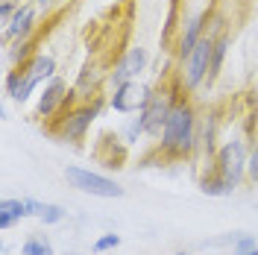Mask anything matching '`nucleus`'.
<instances>
[{"instance_id":"1","label":"nucleus","mask_w":258,"mask_h":255,"mask_svg":"<svg viewBox=\"0 0 258 255\" xmlns=\"http://www.w3.org/2000/svg\"><path fill=\"white\" fill-rule=\"evenodd\" d=\"M161 147L176 153V156H185L191 153L194 147V109L188 103H176L170 114H167V123H164V132H161Z\"/></svg>"},{"instance_id":"2","label":"nucleus","mask_w":258,"mask_h":255,"mask_svg":"<svg viewBox=\"0 0 258 255\" xmlns=\"http://www.w3.org/2000/svg\"><path fill=\"white\" fill-rule=\"evenodd\" d=\"M64 179L82 194H91V197H109V200H117V197H123V188L112 182V179H106V176L100 173H91V170H82V167H68L64 170Z\"/></svg>"},{"instance_id":"3","label":"nucleus","mask_w":258,"mask_h":255,"mask_svg":"<svg viewBox=\"0 0 258 255\" xmlns=\"http://www.w3.org/2000/svg\"><path fill=\"white\" fill-rule=\"evenodd\" d=\"M246 153H243V144L241 141H229L220 147V153H217V164H220V176H223L226 182L232 185V191L241 185L243 179V170H246Z\"/></svg>"},{"instance_id":"4","label":"nucleus","mask_w":258,"mask_h":255,"mask_svg":"<svg viewBox=\"0 0 258 255\" xmlns=\"http://www.w3.org/2000/svg\"><path fill=\"white\" fill-rule=\"evenodd\" d=\"M176 103H170V94L167 91H156L150 94L144 112H141V123H144L147 135H161L164 132V123H167V114Z\"/></svg>"},{"instance_id":"5","label":"nucleus","mask_w":258,"mask_h":255,"mask_svg":"<svg viewBox=\"0 0 258 255\" xmlns=\"http://www.w3.org/2000/svg\"><path fill=\"white\" fill-rule=\"evenodd\" d=\"M211 53H214V41L211 38H200L194 53L185 59V85L188 88H197L203 82V77L211 71Z\"/></svg>"},{"instance_id":"6","label":"nucleus","mask_w":258,"mask_h":255,"mask_svg":"<svg viewBox=\"0 0 258 255\" xmlns=\"http://www.w3.org/2000/svg\"><path fill=\"white\" fill-rule=\"evenodd\" d=\"M147 100H150V88L135 85V82H123V85L114 88L112 109L114 112H144Z\"/></svg>"},{"instance_id":"7","label":"nucleus","mask_w":258,"mask_h":255,"mask_svg":"<svg viewBox=\"0 0 258 255\" xmlns=\"http://www.w3.org/2000/svg\"><path fill=\"white\" fill-rule=\"evenodd\" d=\"M144 65H147V50L144 47H132L117 62V68L112 71V82H114V88L117 85H123V82H132V77H138L141 71H144Z\"/></svg>"},{"instance_id":"8","label":"nucleus","mask_w":258,"mask_h":255,"mask_svg":"<svg viewBox=\"0 0 258 255\" xmlns=\"http://www.w3.org/2000/svg\"><path fill=\"white\" fill-rule=\"evenodd\" d=\"M97 112H100V100H97L94 106H82V109H77V112H71L68 120H64L62 135L71 138V141H80L82 135H85V129L91 126V120L97 117Z\"/></svg>"},{"instance_id":"9","label":"nucleus","mask_w":258,"mask_h":255,"mask_svg":"<svg viewBox=\"0 0 258 255\" xmlns=\"http://www.w3.org/2000/svg\"><path fill=\"white\" fill-rule=\"evenodd\" d=\"M203 21H206V12H197L185 21V30H182V38H179V59L185 62L188 56L194 53V47L200 44V32H203Z\"/></svg>"},{"instance_id":"10","label":"nucleus","mask_w":258,"mask_h":255,"mask_svg":"<svg viewBox=\"0 0 258 255\" xmlns=\"http://www.w3.org/2000/svg\"><path fill=\"white\" fill-rule=\"evenodd\" d=\"M68 85H64V80H53L44 88V94H41V100H38V117H50V114H56V109L62 106L64 100H68Z\"/></svg>"},{"instance_id":"11","label":"nucleus","mask_w":258,"mask_h":255,"mask_svg":"<svg viewBox=\"0 0 258 255\" xmlns=\"http://www.w3.org/2000/svg\"><path fill=\"white\" fill-rule=\"evenodd\" d=\"M32 24H35V9L32 6H18V12L12 15L9 27H6V38H27L32 32Z\"/></svg>"},{"instance_id":"12","label":"nucleus","mask_w":258,"mask_h":255,"mask_svg":"<svg viewBox=\"0 0 258 255\" xmlns=\"http://www.w3.org/2000/svg\"><path fill=\"white\" fill-rule=\"evenodd\" d=\"M30 211H27V200H3L0 203V226L3 229H9V226L21 220V217H27Z\"/></svg>"},{"instance_id":"13","label":"nucleus","mask_w":258,"mask_h":255,"mask_svg":"<svg viewBox=\"0 0 258 255\" xmlns=\"http://www.w3.org/2000/svg\"><path fill=\"white\" fill-rule=\"evenodd\" d=\"M53 71H56V62H53L50 56H35V59L27 65V74H30L35 82H41L44 77H53Z\"/></svg>"},{"instance_id":"14","label":"nucleus","mask_w":258,"mask_h":255,"mask_svg":"<svg viewBox=\"0 0 258 255\" xmlns=\"http://www.w3.org/2000/svg\"><path fill=\"white\" fill-rule=\"evenodd\" d=\"M200 191L209 194V197H226V194H232V185L226 182L223 176H209V179L200 182Z\"/></svg>"},{"instance_id":"15","label":"nucleus","mask_w":258,"mask_h":255,"mask_svg":"<svg viewBox=\"0 0 258 255\" xmlns=\"http://www.w3.org/2000/svg\"><path fill=\"white\" fill-rule=\"evenodd\" d=\"M21 255H53V246L44 238H30L21 246Z\"/></svg>"},{"instance_id":"16","label":"nucleus","mask_w":258,"mask_h":255,"mask_svg":"<svg viewBox=\"0 0 258 255\" xmlns=\"http://www.w3.org/2000/svg\"><path fill=\"white\" fill-rule=\"evenodd\" d=\"M226 47H229V41H226V38L214 41V53H211V77L220 71V65H223V56H226Z\"/></svg>"},{"instance_id":"17","label":"nucleus","mask_w":258,"mask_h":255,"mask_svg":"<svg viewBox=\"0 0 258 255\" xmlns=\"http://www.w3.org/2000/svg\"><path fill=\"white\" fill-rule=\"evenodd\" d=\"M38 217H41L44 223H59L64 217V211L59 206H41V214H38Z\"/></svg>"},{"instance_id":"18","label":"nucleus","mask_w":258,"mask_h":255,"mask_svg":"<svg viewBox=\"0 0 258 255\" xmlns=\"http://www.w3.org/2000/svg\"><path fill=\"white\" fill-rule=\"evenodd\" d=\"M246 176L258 182V144L252 147V153H249V161H246Z\"/></svg>"},{"instance_id":"19","label":"nucleus","mask_w":258,"mask_h":255,"mask_svg":"<svg viewBox=\"0 0 258 255\" xmlns=\"http://www.w3.org/2000/svg\"><path fill=\"white\" fill-rule=\"evenodd\" d=\"M117 243H120V238H117V235H106V238H100V240L94 243V252H106V249H114Z\"/></svg>"},{"instance_id":"20","label":"nucleus","mask_w":258,"mask_h":255,"mask_svg":"<svg viewBox=\"0 0 258 255\" xmlns=\"http://www.w3.org/2000/svg\"><path fill=\"white\" fill-rule=\"evenodd\" d=\"M18 9L15 6H12V3H9V0H6V3H3V6H0V21H3V24H9V21H12V15H15Z\"/></svg>"},{"instance_id":"21","label":"nucleus","mask_w":258,"mask_h":255,"mask_svg":"<svg viewBox=\"0 0 258 255\" xmlns=\"http://www.w3.org/2000/svg\"><path fill=\"white\" fill-rule=\"evenodd\" d=\"M249 249H255V240H252V238H243L241 243H238V252H249Z\"/></svg>"},{"instance_id":"22","label":"nucleus","mask_w":258,"mask_h":255,"mask_svg":"<svg viewBox=\"0 0 258 255\" xmlns=\"http://www.w3.org/2000/svg\"><path fill=\"white\" fill-rule=\"evenodd\" d=\"M238 255H258V249H249V252H238Z\"/></svg>"},{"instance_id":"23","label":"nucleus","mask_w":258,"mask_h":255,"mask_svg":"<svg viewBox=\"0 0 258 255\" xmlns=\"http://www.w3.org/2000/svg\"><path fill=\"white\" fill-rule=\"evenodd\" d=\"M38 3H41V6H47V3H50V0H38Z\"/></svg>"},{"instance_id":"24","label":"nucleus","mask_w":258,"mask_h":255,"mask_svg":"<svg viewBox=\"0 0 258 255\" xmlns=\"http://www.w3.org/2000/svg\"><path fill=\"white\" fill-rule=\"evenodd\" d=\"M176 255H188V252H176Z\"/></svg>"}]
</instances>
